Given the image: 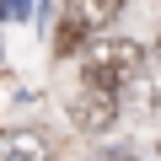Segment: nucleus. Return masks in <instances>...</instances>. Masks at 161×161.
I'll use <instances>...</instances> for the list:
<instances>
[{
    "label": "nucleus",
    "mask_w": 161,
    "mask_h": 161,
    "mask_svg": "<svg viewBox=\"0 0 161 161\" xmlns=\"http://www.w3.org/2000/svg\"><path fill=\"white\" fill-rule=\"evenodd\" d=\"M80 54H86L80 80H86V86H102V92H124L129 80H134V70L150 59L134 38H92Z\"/></svg>",
    "instance_id": "obj_1"
},
{
    "label": "nucleus",
    "mask_w": 161,
    "mask_h": 161,
    "mask_svg": "<svg viewBox=\"0 0 161 161\" xmlns=\"http://www.w3.org/2000/svg\"><path fill=\"white\" fill-rule=\"evenodd\" d=\"M70 124L80 134H108L118 124V92H102V86H80L70 97Z\"/></svg>",
    "instance_id": "obj_2"
},
{
    "label": "nucleus",
    "mask_w": 161,
    "mask_h": 161,
    "mask_svg": "<svg viewBox=\"0 0 161 161\" xmlns=\"http://www.w3.org/2000/svg\"><path fill=\"white\" fill-rule=\"evenodd\" d=\"M0 161H54V140L43 129H6L0 134Z\"/></svg>",
    "instance_id": "obj_3"
},
{
    "label": "nucleus",
    "mask_w": 161,
    "mask_h": 161,
    "mask_svg": "<svg viewBox=\"0 0 161 161\" xmlns=\"http://www.w3.org/2000/svg\"><path fill=\"white\" fill-rule=\"evenodd\" d=\"M124 92H134V108H140L145 118H161V64H150V59H145Z\"/></svg>",
    "instance_id": "obj_4"
},
{
    "label": "nucleus",
    "mask_w": 161,
    "mask_h": 161,
    "mask_svg": "<svg viewBox=\"0 0 161 161\" xmlns=\"http://www.w3.org/2000/svg\"><path fill=\"white\" fill-rule=\"evenodd\" d=\"M70 16L97 38V32H108V27L124 16V0H70Z\"/></svg>",
    "instance_id": "obj_5"
},
{
    "label": "nucleus",
    "mask_w": 161,
    "mask_h": 161,
    "mask_svg": "<svg viewBox=\"0 0 161 161\" xmlns=\"http://www.w3.org/2000/svg\"><path fill=\"white\" fill-rule=\"evenodd\" d=\"M86 43H92V32L80 27L75 16H64V22H59V32H54V54H80Z\"/></svg>",
    "instance_id": "obj_6"
},
{
    "label": "nucleus",
    "mask_w": 161,
    "mask_h": 161,
    "mask_svg": "<svg viewBox=\"0 0 161 161\" xmlns=\"http://www.w3.org/2000/svg\"><path fill=\"white\" fill-rule=\"evenodd\" d=\"M0 16H6V22L11 16H27V0H0Z\"/></svg>",
    "instance_id": "obj_7"
}]
</instances>
